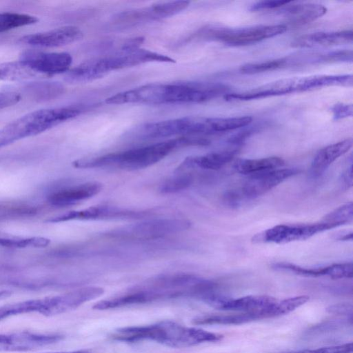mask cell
Here are the masks:
<instances>
[{"instance_id": "cell-1", "label": "cell", "mask_w": 353, "mask_h": 353, "mask_svg": "<svg viewBox=\"0 0 353 353\" xmlns=\"http://www.w3.org/2000/svg\"><path fill=\"white\" fill-rule=\"evenodd\" d=\"M228 88L219 83L177 81L143 85L106 99L108 104L150 105L205 102L226 94Z\"/></svg>"}, {"instance_id": "cell-2", "label": "cell", "mask_w": 353, "mask_h": 353, "mask_svg": "<svg viewBox=\"0 0 353 353\" xmlns=\"http://www.w3.org/2000/svg\"><path fill=\"white\" fill-rule=\"evenodd\" d=\"M210 141L203 137H181L125 151L73 161L77 168H117L137 170L158 163L173 151L188 146L206 145Z\"/></svg>"}, {"instance_id": "cell-3", "label": "cell", "mask_w": 353, "mask_h": 353, "mask_svg": "<svg viewBox=\"0 0 353 353\" xmlns=\"http://www.w3.org/2000/svg\"><path fill=\"white\" fill-rule=\"evenodd\" d=\"M110 337L114 341L127 343L152 341L172 347H190L206 342H216L222 339L220 334L185 327L171 321L119 328Z\"/></svg>"}, {"instance_id": "cell-4", "label": "cell", "mask_w": 353, "mask_h": 353, "mask_svg": "<svg viewBox=\"0 0 353 353\" xmlns=\"http://www.w3.org/2000/svg\"><path fill=\"white\" fill-rule=\"evenodd\" d=\"M150 62L174 63V59L149 50H122L114 54L85 61L68 70L65 79L83 83L103 77L108 72Z\"/></svg>"}, {"instance_id": "cell-5", "label": "cell", "mask_w": 353, "mask_h": 353, "mask_svg": "<svg viewBox=\"0 0 353 353\" xmlns=\"http://www.w3.org/2000/svg\"><path fill=\"white\" fill-rule=\"evenodd\" d=\"M103 293L104 290L101 287L89 286L60 295L8 304L0 307V321L23 314L39 313L46 316L62 314L76 309Z\"/></svg>"}, {"instance_id": "cell-6", "label": "cell", "mask_w": 353, "mask_h": 353, "mask_svg": "<svg viewBox=\"0 0 353 353\" xmlns=\"http://www.w3.org/2000/svg\"><path fill=\"white\" fill-rule=\"evenodd\" d=\"M81 113L76 107L38 110L11 121L0 129V148L45 132Z\"/></svg>"}, {"instance_id": "cell-7", "label": "cell", "mask_w": 353, "mask_h": 353, "mask_svg": "<svg viewBox=\"0 0 353 353\" xmlns=\"http://www.w3.org/2000/svg\"><path fill=\"white\" fill-rule=\"evenodd\" d=\"M215 117L189 116L148 123L134 129L131 137L138 139H150L182 137H201L216 134Z\"/></svg>"}, {"instance_id": "cell-8", "label": "cell", "mask_w": 353, "mask_h": 353, "mask_svg": "<svg viewBox=\"0 0 353 353\" xmlns=\"http://www.w3.org/2000/svg\"><path fill=\"white\" fill-rule=\"evenodd\" d=\"M285 25H256L243 28H229L209 26L202 28L190 39H213L230 46H245L283 34Z\"/></svg>"}, {"instance_id": "cell-9", "label": "cell", "mask_w": 353, "mask_h": 353, "mask_svg": "<svg viewBox=\"0 0 353 353\" xmlns=\"http://www.w3.org/2000/svg\"><path fill=\"white\" fill-rule=\"evenodd\" d=\"M334 228L323 220L313 223L280 224L256 234L252 237V241L254 243H287L305 240L316 234Z\"/></svg>"}, {"instance_id": "cell-10", "label": "cell", "mask_w": 353, "mask_h": 353, "mask_svg": "<svg viewBox=\"0 0 353 353\" xmlns=\"http://www.w3.org/2000/svg\"><path fill=\"white\" fill-rule=\"evenodd\" d=\"M187 1L159 3L143 8L125 10L113 17L114 23L120 26H132L174 16L185 10Z\"/></svg>"}, {"instance_id": "cell-11", "label": "cell", "mask_w": 353, "mask_h": 353, "mask_svg": "<svg viewBox=\"0 0 353 353\" xmlns=\"http://www.w3.org/2000/svg\"><path fill=\"white\" fill-rule=\"evenodd\" d=\"M277 301L275 298L266 295H250L232 299L215 292L208 296L203 302L215 309L258 313L262 319H267L269 309Z\"/></svg>"}, {"instance_id": "cell-12", "label": "cell", "mask_w": 353, "mask_h": 353, "mask_svg": "<svg viewBox=\"0 0 353 353\" xmlns=\"http://www.w3.org/2000/svg\"><path fill=\"white\" fill-rule=\"evenodd\" d=\"M19 61L35 73L53 75L68 72L72 63V57L67 52L29 50L21 54Z\"/></svg>"}, {"instance_id": "cell-13", "label": "cell", "mask_w": 353, "mask_h": 353, "mask_svg": "<svg viewBox=\"0 0 353 353\" xmlns=\"http://www.w3.org/2000/svg\"><path fill=\"white\" fill-rule=\"evenodd\" d=\"M60 334H41L28 331L0 334V352L30 351L63 340Z\"/></svg>"}, {"instance_id": "cell-14", "label": "cell", "mask_w": 353, "mask_h": 353, "mask_svg": "<svg viewBox=\"0 0 353 353\" xmlns=\"http://www.w3.org/2000/svg\"><path fill=\"white\" fill-rule=\"evenodd\" d=\"M299 172L296 168H276L252 174L240 191L245 199H252L264 194Z\"/></svg>"}, {"instance_id": "cell-15", "label": "cell", "mask_w": 353, "mask_h": 353, "mask_svg": "<svg viewBox=\"0 0 353 353\" xmlns=\"http://www.w3.org/2000/svg\"><path fill=\"white\" fill-rule=\"evenodd\" d=\"M190 225V222L184 219L163 218L138 223L125 230L128 235L149 239L181 232L188 230Z\"/></svg>"}, {"instance_id": "cell-16", "label": "cell", "mask_w": 353, "mask_h": 353, "mask_svg": "<svg viewBox=\"0 0 353 353\" xmlns=\"http://www.w3.org/2000/svg\"><path fill=\"white\" fill-rule=\"evenodd\" d=\"M301 92H303V78L292 77L276 80L243 92L228 93L224 99L247 101Z\"/></svg>"}, {"instance_id": "cell-17", "label": "cell", "mask_w": 353, "mask_h": 353, "mask_svg": "<svg viewBox=\"0 0 353 353\" xmlns=\"http://www.w3.org/2000/svg\"><path fill=\"white\" fill-rule=\"evenodd\" d=\"M83 32L77 26H65L50 30L25 35L21 43L35 47L54 48L65 46L82 39Z\"/></svg>"}, {"instance_id": "cell-18", "label": "cell", "mask_w": 353, "mask_h": 353, "mask_svg": "<svg viewBox=\"0 0 353 353\" xmlns=\"http://www.w3.org/2000/svg\"><path fill=\"white\" fill-rule=\"evenodd\" d=\"M145 212H134L108 205L92 206L81 210H72L52 217L48 222L58 223L72 220L127 219L145 216Z\"/></svg>"}, {"instance_id": "cell-19", "label": "cell", "mask_w": 353, "mask_h": 353, "mask_svg": "<svg viewBox=\"0 0 353 353\" xmlns=\"http://www.w3.org/2000/svg\"><path fill=\"white\" fill-rule=\"evenodd\" d=\"M102 184L97 181L86 182L65 188L52 192L48 196L49 202L55 206L65 207L74 205L97 194Z\"/></svg>"}, {"instance_id": "cell-20", "label": "cell", "mask_w": 353, "mask_h": 353, "mask_svg": "<svg viewBox=\"0 0 353 353\" xmlns=\"http://www.w3.org/2000/svg\"><path fill=\"white\" fill-rule=\"evenodd\" d=\"M272 268L280 271H286L294 274L310 277L326 276L333 279L352 278V263H334L322 268H307L290 263H276Z\"/></svg>"}, {"instance_id": "cell-21", "label": "cell", "mask_w": 353, "mask_h": 353, "mask_svg": "<svg viewBox=\"0 0 353 353\" xmlns=\"http://www.w3.org/2000/svg\"><path fill=\"white\" fill-rule=\"evenodd\" d=\"M165 299L159 292L135 287L129 292L117 297L102 300L96 303L92 308L97 310H105L119 308L132 305L143 304Z\"/></svg>"}, {"instance_id": "cell-22", "label": "cell", "mask_w": 353, "mask_h": 353, "mask_svg": "<svg viewBox=\"0 0 353 353\" xmlns=\"http://www.w3.org/2000/svg\"><path fill=\"white\" fill-rule=\"evenodd\" d=\"M236 153L235 150H228L188 157L176 169V172H183L192 168L216 170L232 161Z\"/></svg>"}, {"instance_id": "cell-23", "label": "cell", "mask_w": 353, "mask_h": 353, "mask_svg": "<svg viewBox=\"0 0 353 353\" xmlns=\"http://www.w3.org/2000/svg\"><path fill=\"white\" fill-rule=\"evenodd\" d=\"M352 139L349 138L321 149L316 154L311 163L312 176L317 177L321 175L335 160L352 148Z\"/></svg>"}, {"instance_id": "cell-24", "label": "cell", "mask_w": 353, "mask_h": 353, "mask_svg": "<svg viewBox=\"0 0 353 353\" xmlns=\"http://www.w3.org/2000/svg\"><path fill=\"white\" fill-rule=\"evenodd\" d=\"M352 31L315 32L296 39L292 46L311 48L315 46H330L347 44L352 42Z\"/></svg>"}, {"instance_id": "cell-25", "label": "cell", "mask_w": 353, "mask_h": 353, "mask_svg": "<svg viewBox=\"0 0 353 353\" xmlns=\"http://www.w3.org/2000/svg\"><path fill=\"white\" fill-rule=\"evenodd\" d=\"M283 6L281 14L292 24L301 25L312 22L326 13L325 6L318 3H298Z\"/></svg>"}, {"instance_id": "cell-26", "label": "cell", "mask_w": 353, "mask_h": 353, "mask_svg": "<svg viewBox=\"0 0 353 353\" xmlns=\"http://www.w3.org/2000/svg\"><path fill=\"white\" fill-rule=\"evenodd\" d=\"M284 163V160L279 157H270L254 159H240L234 162L233 167L239 173L252 175L279 168L283 165Z\"/></svg>"}, {"instance_id": "cell-27", "label": "cell", "mask_w": 353, "mask_h": 353, "mask_svg": "<svg viewBox=\"0 0 353 353\" xmlns=\"http://www.w3.org/2000/svg\"><path fill=\"white\" fill-rule=\"evenodd\" d=\"M263 319L258 313L242 312L225 315H205L193 320L195 325H240Z\"/></svg>"}, {"instance_id": "cell-28", "label": "cell", "mask_w": 353, "mask_h": 353, "mask_svg": "<svg viewBox=\"0 0 353 353\" xmlns=\"http://www.w3.org/2000/svg\"><path fill=\"white\" fill-rule=\"evenodd\" d=\"M28 94L37 101H48L61 95L64 87L59 82L43 81L30 83L26 86Z\"/></svg>"}, {"instance_id": "cell-29", "label": "cell", "mask_w": 353, "mask_h": 353, "mask_svg": "<svg viewBox=\"0 0 353 353\" xmlns=\"http://www.w3.org/2000/svg\"><path fill=\"white\" fill-rule=\"evenodd\" d=\"M37 73L27 68L21 61L0 63V79L18 81L36 76Z\"/></svg>"}, {"instance_id": "cell-30", "label": "cell", "mask_w": 353, "mask_h": 353, "mask_svg": "<svg viewBox=\"0 0 353 353\" xmlns=\"http://www.w3.org/2000/svg\"><path fill=\"white\" fill-rule=\"evenodd\" d=\"M38 19L32 15L17 12H0V33L35 23Z\"/></svg>"}, {"instance_id": "cell-31", "label": "cell", "mask_w": 353, "mask_h": 353, "mask_svg": "<svg viewBox=\"0 0 353 353\" xmlns=\"http://www.w3.org/2000/svg\"><path fill=\"white\" fill-rule=\"evenodd\" d=\"M50 243V239L41 237H19L3 235L0 245L7 248H44Z\"/></svg>"}, {"instance_id": "cell-32", "label": "cell", "mask_w": 353, "mask_h": 353, "mask_svg": "<svg viewBox=\"0 0 353 353\" xmlns=\"http://www.w3.org/2000/svg\"><path fill=\"white\" fill-rule=\"evenodd\" d=\"M176 173L165 180L159 187V190L163 194H172L188 188L193 181L192 174L183 172Z\"/></svg>"}, {"instance_id": "cell-33", "label": "cell", "mask_w": 353, "mask_h": 353, "mask_svg": "<svg viewBox=\"0 0 353 353\" xmlns=\"http://www.w3.org/2000/svg\"><path fill=\"white\" fill-rule=\"evenodd\" d=\"M308 300V296L301 295L277 301L269 310V318L288 314L304 305Z\"/></svg>"}, {"instance_id": "cell-34", "label": "cell", "mask_w": 353, "mask_h": 353, "mask_svg": "<svg viewBox=\"0 0 353 353\" xmlns=\"http://www.w3.org/2000/svg\"><path fill=\"white\" fill-rule=\"evenodd\" d=\"M288 64V58H281L242 65L240 71L243 74H253L281 68Z\"/></svg>"}, {"instance_id": "cell-35", "label": "cell", "mask_w": 353, "mask_h": 353, "mask_svg": "<svg viewBox=\"0 0 353 353\" xmlns=\"http://www.w3.org/2000/svg\"><path fill=\"white\" fill-rule=\"evenodd\" d=\"M352 219L353 205L352 203L350 202L330 212L322 220L336 228L351 222Z\"/></svg>"}, {"instance_id": "cell-36", "label": "cell", "mask_w": 353, "mask_h": 353, "mask_svg": "<svg viewBox=\"0 0 353 353\" xmlns=\"http://www.w3.org/2000/svg\"><path fill=\"white\" fill-rule=\"evenodd\" d=\"M290 1H281V0H274V1H258L250 8L251 11H258L262 10L275 9L281 8L283 6L288 4Z\"/></svg>"}, {"instance_id": "cell-37", "label": "cell", "mask_w": 353, "mask_h": 353, "mask_svg": "<svg viewBox=\"0 0 353 353\" xmlns=\"http://www.w3.org/2000/svg\"><path fill=\"white\" fill-rule=\"evenodd\" d=\"M21 99L20 94L15 92H0V109H3L19 103Z\"/></svg>"}, {"instance_id": "cell-38", "label": "cell", "mask_w": 353, "mask_h": 353, "mask_svg": "<svg viewBox=\"0 0 353 353\" xmlns=\"http://www.w3.org/2000/svg\"><path fill=\"white\" fill-rule=\"evenodd\" d=\"M332 112L334 120L343 119L352 115V104L337 103L332 106Z\"/></svg>"}, {"instance_id": "cell-39", "label": "cell", "mask_w": 353, "mask_h": 353, "mask_svg": "<svg viewBox=\"0 0 353 353\" xmlns=\"http://www.w3.org/2000/svg\"><path fill=\"white\" fill-rule=\"evenodd\" d=\"M285 353H345V349L342 345L319 347L314 350H303Z\"/></svg>"}, {"instance_id": "cell-40", "label": "cell", "mask_w": 353, "mask_h": 353, "mask_svg": "<svg viewBox=\"0 0 353 353\" xmlns=\"http://www.w3.org/2000/svg\"><path fill=\"white\" fill-rule=\"evenodd\" d=\"M331 314L351 316L353 312V306L351 303H338L330 305L326 309Z\"/></svg>"}, {"instance_id": "cell-41", "label": "cell", "mask_w": 353, "mask_h": 353, "mask_svg": "<svg viewBox=\"0 0 353 353\" xmlns=\"http://www.w3.org/2000/svg\"><path fill=\"white\" fill-rule=\"evenodd\" d=\"M352 164L347 168L346 171L342 175L341 182L345 189H348L352 185Z\"/></svg>"}, {"instance_id": "cell-42", "label": "cell", "mask_w": 353, "mask_h": 353, "mask_svg": "<svg viewBox=\"0 0 353 353\" xmlns=\"http://www.w3.org/2000/svg\"><path fill=\"white\" fill-rule=\"evenodd\" d=\"M341 241H348L352 240V232H350L349 234H345L343 236H340L338 238Z\"/></svg>"}, {"instance_id": "cell-43", "label": "cell", "mask_w": 353, "mask_h": 353, "mask_svg": "<svg viewBox=\"0 0 353 353\" xmlns=\"http://www.w3.org/2000/svg\"><path fill=\"white\" fill-rule=\"evenodd\" d=\"M46 353H92V352L87 350H81L72 352H46Z\"/></svg>"}, {"instance_id": "cell-44", "label": "cell", "mask_w": 353, "mask_h": 353, "mask_svg": "<svg viewBox=\"0 0 353 353\" xmlns=\"http://www.w3.org/2000/svg\"><path fill=\"white\" fill-rule=\"evenodd\" d=\"M10 294V292L8 291H0V299H2V298H4V297H6L8 296H9Z\"/></svg>"}]
</instances>
